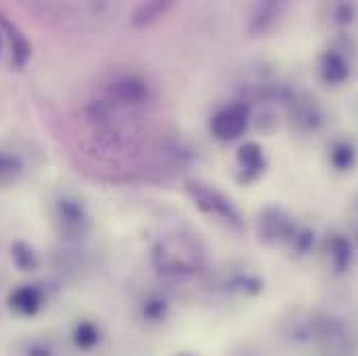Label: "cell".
Here are the masks:
<instances>
[{
	"label": "cell",
	"instance_id": "cell-1",
	"mask_svg": "<svg viewBox=\"0 0 358 356\" xmlns=\"http://www.w3.org/2000/svg\"><path fill=\"white\" fill-rule=\"evenodd\" d=\"M150 267L157 275V281L169 287L173 294L179 287H194L196 283L204 285L208 275L206 248L198 234L192 229H167L155 238L148 252Z\"/></svg>",
	"mask_w": 358,
	"mask_h": 356
},
{
	"label": "cell",
	"instance_id": "cell-2",
	"mask_svg": "<svg viewBox=\"0 0 358 356\" xmlns=\"http://www.w3.org/2000/svg\"><path fill=\"white\" fill-rule=\"evenodd\" d=\"M46 217L52 232L67 244H82L94 232V217L86 198L67 187L46 198Z\"/></svg>",
	"mask_w": 358,
	"mask_h": 356
},
{
	"label": "cell",
	"instance_id": "cell-3",
	"mask_svg": "<svg viewBox=\"0 0 358 356\" xmlns=\"http://www.w3.org/2000/svg\"><path fill=\"white\" fill-rule=\"evenodd\" d=\"M210 298L221 302H248L255 300L263 287L265 281L259 273L246 265H225L215 271H208L204 285H202Z\"/></svg>",
	"mask_w": 358,
	"mask_h": 356
},
{
	"label": "cell",
	"instance_id": "cell-4",
	"mask_svg": "<svg viewBox=\"0 0 358 356\" xmlns=\"http://www.w3.org/2000/svg\"><path fill=\"white\" fill-rule=\"evenodd\" d=\"M176 308V294L159 281L140 287L131 298V317L148 334L167 329L173 323Z\"/></svg>",
	"mask_w": 358,
	"mask_h": 356
},
{
	"label": "cell",
	"instance_id": "cell-5",
	"mask_svg": "<svg viewBox=\"0 0 358 356\" xmlns=\"http://www.w3.org/2000/svg\"><path fill=\"white\" fill-rule=\"evenodd\" d=\"M183 190H185L187 198L192 200V204L202 215L223 223L229 229H236V232L244 229L246 221H244V215H242L240 206L234 202L231 196H227L215 183H208L204 179L192 178L183 181Z\"/></svg>",
	"mask_w": 358,
	"mask_h": 356
},
{
	"label": "cell",
	"instance_id": "cell-6",
	"mask_svg": "<svg viewBox=\"0 0 358 356\" xmlns=\"http://www.w3.org/2000/svg\"><path fill=\"white\" fill-rule=\"evenodd\" d=\"M252 121V113H250V104H246L244 100H234L223 104L221 108H217L210 119H208V131L217 142H236L240 140Z\"/></svg>",
	"mask_w": 358,
	"mask_h": 356
},
{
	"label": "cell",
	"instance_id": "cell-7",
	"mask_svg": "<svg viewBox=\"0 0 358 356\" xmlns=\"http://www.w3.org/2000/svg\"><path fill=\"white\" fill-rule=\"evenodd\" d=\"M6 356H76V353L65 334L34 332L15 338L6 348Z\"/></svg>",
	"mask_w": 358,
	"mask_h": 356
},
{
	"label": "cell",
	"instance_id": "cell-8",
	"mask_svg": "<svg viewBox=\"0 0 358 356\" xmlns=\"http://www.w3.org/2000/svg\"><path fill=\"white\" fill-rule=\"evenodd\" d=\"M65 336L76 356H96L98 353H102L108 338L104 323L92 315L76 317Z\"/></svg>",
	"mask_w": 358,
	"mask_h": 356
},
{
	"label": "cell",
	"instance_id": "cell-9",
	"mask_svg": "<svg viewBox=\"0 0 358 356\" xmlns=\"http://www.w3.org/2000/svg\"><path fill=\"white\" fill-rule=\"evenodd\" d=\"M352 59L355 52L348 46V38L342 36L338 40H334L321 55L317 61V71L319 78L327 84V86H342L352 71Z\"/></svg>",
	"mask_w": 358,
	"mask_h": 356
},
{
	"label": "cell",
	"instance_id": "cell-10",
	"mask_svg": "<svg viewBox=\"0 0 358 356\" xmlns=\"http://www.w3.org/2000/svg\"><path fill=\"white\" fill-rule=\"evenodd\" d=\"M287 115L289 123L298 134L315 136L319 134L327 123V111L321 104L319 98L310 94H296L287 102Z\"/></svg>",
	"mask_w": 358,
	"mask_h": 356
},
{
	"label": "cell",
	"instance_id": "cell-11",
	"mask_svg": "<svg viewBox=\"0 0 358 356\" xmlns=\"http://www.w3.org/2000/svg\"><path fill=\"white\" fill-rule=\"evenodd\" d=\"M48 304V294L40 283H19L6 296V308L17 319H36L44 313Z\"/></svg>",
	"mask_w": 358,
	"mask_h": 356
},
{
	"label": "cell",
	"instance_id": "cell-12",
	"mask_svg": "<svg viewBox=\"0 0 358 356\" xmlns=\"http://www.w3.org/2000/svg\"><path fill=\"white\" fill-rule=\"evenodd\" d=\"M298 221L279 206H267L259 215V238L268 246H285L296 229Z\"/></svg>",
	"mask_w": 358,
	"mask_h": 356
},
{
	"label": "cell",
	"instance_id": "cell-13",
	"mask_svg": "<svg viewBox=\"0 0 358 356\" xmlns=\"http://www.w3.org/2000/svg\"><path fill=\"white\" fill-rule=\"evenodd\" d=\"M267 171V157L259 142H244L236 150V179L242 185L255 183Z\"/></svg>",
	"mask_w": 358,
	"mask_h": 356
},
{
	"label": "cell",
	"instance_id": "cell-14",
	"mask_svg": "<svg viewBox=\"0 0 358 356\" xmlns=\"http://www.w3.org/2000/svg\"><path fill=\"white\" fill-rule=\"evenodd\" d=\"M319 257L331 275H344L352 265V244L342 234H329L319 244Z\"/></svg>",
	"mask_w": 358,
	"mask_h": 356
},
{
	"label": "cell",
	"instance_id": "cell-15",
	"mask_svg": "<svg viewBox=\"0 0 358 356\" xmlns=\"http://www.w3.org/2000/svg\"><path fill=\"white\" fill-rule=\"evenodd\" d=\"M327 163L338 173H348L357 167L358 146L348 136H338L327 144Z\"/></svg>",
	"mask_w": 358,
	"mask_h": 356
},
{
	"label": "cell",
	"instance_id": "cell-16",
	"mask_svg": "<svg viewBox=\"0 0 358 356\" xmlns=\"http://www.w3.org/2000/svg\"><path fill=\"white\" fill-rule=\"evenodd\" d=\"M0 31L6 34V40H8V48H10V63L15 67H23L27 61H29V55H31V44L27 42L25 34L8 21V17L4 15V10L0 8Z\"/></svg>",
	"mask_w": 358,
	"mask_h": 356
},
{
	"label": "cell",
	"instance_id": "cell-17",
	"mask_svg": "<svg viewBox=\"0 0 358 356\" xmlns=\"http://www.w3.org/2000/svg\"><path fill=\"white\" fill-rule=\"evenodd\" d=\"M281 10H283V4H277V2L257 4L255 10L248 17L246 31L250 36H265L277 25V21L281 19Z\"/></svg>",
	"mask_w": 358,
	"mask_h": 356
},
{
	"label": "cell",
	"instance_id": "cell-18",
	"mask_svg": "<svg viewBox=\"0 0 358 356\" xmlns=\"http://www.w3.org/2000/svg\"><path fill=\"white\" fill-rule=\"evenodd\" d=\"M171 8H173L171 2H144V4H138V6L134 8V15H131V25H134V27H148V25H155V23L161 21Z\"/></svg>",
	"mask_w": 358,
	"mask_h": 356
},
{
	"label": "cell",
	"instance_id": "cell-19",
	"mask_svg": "<svg viewBox=\"0 0 358 356\" xmlns=\"http://www.w3.org/2000/svg\"><path fill=\"white\" fill-rule=\"evenodd\" d=\"M357 19V6L355 4H346V2H336V4H327L325 6V21L331 29L342 31L340 36H346L344 31L355 23Z\"/></svg>",
	"mask_w": 358,
	"mask_h": 356
},
{
	"label": "cell",
	"instance_id": "cell-20",
	"mask_svg": "<svg viewBox=\"0 0 358 356\" xmlns=\"http://www.w3.org/2000/svg\"><path fill=\"white\" fill-rule=\"evenodd\" d=\"M25 173V161L13 152L0 148V185H13Z\"/></svg>",
	"mask_w": 358,
	"mask_h": 356
},
{
	"label": "cell",
	"instance_id": "cell-21",
	"mask_svg": "<svg viewBox=\"0 0 358 356\" xmlns=\"http://www.w3.org/2000/svg\"><path fill=\"white\" fill-rule=\"evenodd\" d=\"M10 261H13L15 267L19 269V271H23V273H34L40 267L38 252L34 250V246H29L23 240L13 242V246H10Z\"/></svg>",
	"mask_w": 358,
	"mask_h": 356
},
{
	"label": "cell",
	"instance_id": "cell-22",
	"mask_svg": "<svg viewBox=\"0 0 358 356\" xmlns=\"http://www.w3.org/2000/svg\"><path fill=\"white\" fill-rule=\"evenodd\" d=\"M171 356H200V355H196V353H192V350H179V353H176V355H171Z\"/></svg>",
	"mask_w": 358,
	"mask_h": 356
},
{
	"label": "cell",
	"instance_id": "cell-23",
	"mask_svg": "<svg viewBox=\"0 0 358 356\" xmlns=\"http://www.w3.org/2000/svg\"><path fill=\"white\" fill-rule=\"evenodd\" d=\"M0 55H2V31H0Z\"/></svg>",
	"mask_w": 358,
	"mask_h": 356
}]
</instances>
